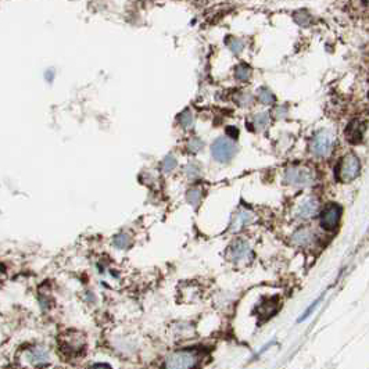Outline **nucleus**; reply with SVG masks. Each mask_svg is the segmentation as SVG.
Returning a JSON list of instances; mask_svg holds the SVG:
<instances>
[{
    "instance_id": "1",
    "label": "nucleus",
    "mask_w": 369,
    "mask_h": 369,
    "mask_svg": "<svg viewBox=\"0 0 369 369\" xmlns=\"http://www.w3.org/2000/svg\"><path fill=\"white\" fill-rule=\"evenodd\" d=\"M203 361V351L193 347L178 348L170 352L163 362V369H197Z\"/></svg>"
},
{
    "instance_id": "2",
    "label": "nucleus",
    "mask_w": 369,
    "mask_h": 369,
    "mask_svg": "<svg viewBox=\"0 0 369 369\" xmlns=\"http://www.w3.org/2000/svg\"><path fill=\"white\" fill-rule=\"evenodd\" d=\"M21 361L24 368L45 369L51 365V352L42 344L27 347L21 351Z\"/></svg>"
},
{
    "instance_id": "3",
    "label": "nucleus",
    "mask_w": 369,
    "mask_h": 369,
    "mask_svg": "<svg viewBox=\"0 0 369 369\" xmlns=\"http://www.w3.org/2000/svg\"><path fill=\"white\" fill-rule=\"evenodd\" d=\"M86 337L84 333L77 330H67L58 337V346L64 357L77 358L84 354L86 348Z\"/></svg>"
},
{
    "instance_id": "4",
    "label": "nucleus",
    "mask_w": 369,
    "mask_h": 369,
    "mask_svg": "<svg viewBox=\"0 0 369 369\" xmlns=\"http://www.w3.org/2000/svg\"><path fill=\"white\" fill-rule=\"evenodd\" d=\"M359 171H361L359 159L354 153H350L346 154L339 163L337 170H336V176L340 182L348 183V182H352L359 175Z\"/></svg>"
},
{
    "instance_id": "5",
    "label": "nucleus",
    "mask_w": 369,
    "mask_h": 369,
    "mask_svg": "<svg viewBox=\"0 0 369 369\" xmlns=\"http://www.w3.org/2000/svg\"><path fill=\"white\" fill-rule=\"evenodd\" d=\"M284 182L296 188H307L315 182V174L306 167H290L284 171Z\"/></svg>"
},
{
    "instance_id": "6",
    "label": "nucleus",
    "mask_w": 369,
    "mask_h": 369,
    "mask_svg": "<svg viewBox=\"0 0 369 369\" xmlns=\"http://www.w3.org/2000/svg\"><path fill=\"white\" fill-rule=\"evenodd\" d=\"M228 260H231L235 264H246L253 260L254 257V251L251 249V246L244 239H236L233 240L229 249L227 251Z\"/></svg>"
},
{
    "instance_id": "7",
    "label": "nucleus",
    "mask_w": 369,
    "mask_h": 369,
    "mask_svg": "<svg viewBox=\"0 0 369 369\" xmlns=\"http://www.w3.org/2000/svg\"><path fill=\"white\" fill-rule=\"evenodd\" d=\"M341 215H343V208L336 203H329L324 207V210L321 211V216H319V222L321 227L324 228L328 232H333L336 228L340 224Z\"/></svg>"
},
{
    "instance_id": "8",
    "label": "nucleus",
    "mask_w": 369,
    "mask_h": 369,
    "mask_svg": "<svg viewBox=\"0 0 369 369\" xmlns=\"http://www.w3.org/2000/svg\"><path fill=\"white\" fill-rule=\"evenodd\" d=\"M236 144L228 137H218L211 146V154L218 163H229L236 154Z\"/></svg>"
},
{
    "instance_id": "9",
    "label": "nucleus",
    "mask_w": 369,
    "mask_h": 369,
    "mask_svg": "<svg viewBox=\"0 0 369 369\" xmlns=\"http://www.w3.org/2000/svg\"><path fill=\"white\" fill-rule=\"evenodd\" d=\"M333 147V140L329 132H318L311 140V153L315 157H328Z\"/></svg>"
},
{
    "instance_id": "10",
    "label": "nucleus",
    "mask_w": 369,
    "mask_h": 369,
    "mask_svg": "<svg viewBox=\"0 0 369 369\" xmlns=\"http://www.w3.org/2000/svg\"><path fill=\"white\" fill-rule=\"evenodd\" d=\"M318 236L310 228H300L291 235V244L297 249H313L317 244Z\"/></svg>"
},
{
    "instance_id": "11",
    "label": "nucleus",
    "mask_w": 369,
    "mask_h": 369,
    "mask_svg": "<svg viewBox=\"0 0 369 369\" xmlns=\"http://www.w3.org/2000/svg\"><path fill=\"white\" fill-rule=\"evenodd\" d=\"M253 221H254V214H253L250 210H247V208H240V210H238L235 212L232 221H231V227H229V229H231L233 233L240 232L242 229L249 227Z\"/></svg>"
},
{
    "instance_id": "12",
    "label": "nucleus",
    "mask_w": 369,
    "mask_h": 369,
    "mask_svg": "<svg viewBox=\"0 0 369 369\" xmlns=\"http://www.w3.org/2000/svg\"><path fill=\"white\" fill-rule=\"evenodd\" d=\"M319 212V203L315 197H308L304 201H301V204L297 208V216L300 219H310Z\"/></svg>"
},
{
    "instance_id": "13",
    "label": "nucleus",
    "mask_w": 369,
    "mask_h": 369,
    "mask_svg": "<svg viewBox=\"0 0 369 369\" xmlns=\"http://www.w3.org/2000/svg\"><path fill=\"white\" fill-rule=\"evenodd\" d=\"M365 125L361 119H352L351 122L346 128V139L351 144H358L362 140Z\"/></svg>"
},
{
    "instance_id": "14",
    "label": "nucleus",
    "mask_w": 369,
    "mask_h": 369,
    "mask_svg": "<svg viewBox=\"0 0 369 369\" xmlns=\"http://www.w3.org/2000/svg\"><path fill=\"white\" fill-rule=\"evenodd\" d=\"M279 307H280V301L276 297H268L265 301H261L257 310H258V317L262 319L271 318L272 315L278 313Z\"/></svg>"
},
{
    "instance_id": "15",
    "label": "nucleus",
    "mask_w": 369,
    "mask_h": 369,
    "mask_svg": "<svg viewBox=\"0 0 369 369\" xmlns=\"http://www.w3.org/2000/svg\"><path fill=\"white\" fill-rule=\"evenodd\" d=\"M113 246L117 250H128L132 246V236L128 232H119L113 238Z\"/></svg>"
},
{
    "instance_id": "16",
    "label": "nucleus",
    "mask_w": 369,
    "mask_h": 369,
    "mask_svg": "<svg viewBox=\"0 0 369 369\" xmlns=\"http://www.w3.org/2000/svg\"><path fill=\"white\" fill-rule=\"evenodd\" d=\"M201 200H203V189L199 188V186H193L186 192V201L194 208L199 207Z\"/></svg>"
},
{
    "instance_id": "17",
    "label": "nucleus",
    "mask_w": 369,
    "mask_h": 369,
    "mask_svg": "<svg viewBox=\"0 0 369 369\" xmlns=\"http://www.w3.org/2000/svg\"><path fill=\"white\" fill-rule=\"evenodd\" d=\"M235 77H236V80L246 82V81L250 80L251 68L247 64H239L236 69H235Z\"/></svg>"
},
{
    "instance_id": "18",
    "label": "nucleus",
    "mask_w": 369,
    "mask_h": 369,
    "mask_svg": "<svg viewBox=\"0 0 369 369\" xmlns=\"http://www.w3.org/2000/svg\"><path fill=\"white\" fill-rule=\"evenodd\" d=\"M321 301H322V296H319L318 299L317 300H314L310 306L307 307V310L304 311V313L301 314V317L299 319H297V322L300 324V322H304V321H307V319L310 318L311 315H313L314 313H315V310L318 308L319 304H321Z\"/></svg>"
},
{
    "instance_id": "19",
    "label": "nucleus",
    "mask_w": 369,
    "mask_h": 369,
    "mask_svg": "<svg viewBox=\"0 0 369 369\" xmlns=\"http://www.w3.org/2000/svg\"><path fill=\"white\" fill-rule=\"evenodd\" d=\"M176 165H178V161L176 159L172 156V154H168L167 157H164V160L161 161V171L164 174H170L172 171L175 170Z\"/></svg>"
},
{
    "instance_id": "20",
    "label": "nucleus",
    "mask_w": 369,
    "mask_h": 369,
    "mask_svg": "<svg viewBox=\"0 0 369 369\" xmlns=\"http://www.w3.org/2000/svg\"><path fill=\"white\" fill-rule=\"evenodd\" d=\"M178 119H179V124H181L182 128H185V129H189L190 126L193 125V122H194L193 114H192L190 110H185V111H182V113L179 114Z\"/></svg>"
},
{
    "instance_id": "21",
    "label": "nucleus",
    "mask_w": 369,
    "mask_h": 369,
    "mask_svg": "<svg viewBox=\"0 0 369 369\" xmlns=\"http://www.w3.org/2000/svg\"><path fill=\"white\" fill-rule=\"evenodd\" d=\"M257 96L262 104H272L275 102V96L268 88H260V91L257 92Z\"/></svg>"
},
{
    "instance_id": "22",
    "label": "nucleus",
    "mask_w": 369,
    "mask_h": 369,
    "mask_svg": "<svg viewBox=\"0 0 369 369\" xmlns=\"http://www.w3.org/2000/svg\"><path fill=\"white\" fill-rule=\"evenodd\" d=\"M253 124H254V128H256L257 131H261V129H264L269 124V115L267 113L257 114L254 119H253Z\"/></svg>"
},
{
    "instance_id": "23",
    "label": "nucleus",
    "mask_w": 369,
    "mask_h": 369,
    "mask_svg": "<svg viewBox=\"0 0 369 369\" xmlns=\"http://www.w3.org/2000/svg\"><path fill=\"white\" fill-rule=\"evenodd\" d=\"M200 174H201V170H200L199 165L194 164V163H190L185 167V175L188 176L189 179H196V178H199Z\"/></svg>"
},
{
    "instance_id": "24",
    "label": "nucleus",
    "mask_w": 369,
    "mask_h": 369,
    "mask_svg": "<svg viewBox=\"0 0 369 369\" xmlns=\"http://www.w3.org/2000/svg\"><path fill=\"white\" fill-rule=\"evenodd\" d=\"M203 147H204V143L201 142L199 137H192V139L188 142L189 153L192 154L199 153V152H201V149Z\"/></svg>"
},
{
    "instance_id": "25",
    "label": "nucleus",
    "mask_w": 369,
    "mask_h": 369,
    "mask_svg": "<svg viewBox=\"0 0 369 369\" xmlns=\"http://www.w3.org/2000/svg\"><path fill=\"white\" fill-rule=\"evenodd\" d=\"M294 21L297 24H300V25H308L310 21H311V16H310V13L306 12V10H300V12H296L294 13Z\"/></svg>"
},
{
    "instance_id": "26",
    "label": "nucleus",
    "mask_w": 369,
    "mask_h": 369,
    "mask_svg": "<svg viewBox=\"0 0 369 369\" xmlns=\"http://www.w3.org/2000/svg\"><path fill=\"white\" fill-rule=\"evenodd\" d=\"M228 46H229L231 50H232L233 53H236V54L243 50L244 47V45L242 43V40L236 39V38H231V43H228Z\"/></svg>"
},
{
    "instance_id": "27",
    "label": "nucleus",
    "mask_w": 369,
    "mask_h": 369,
    "mask_svg": "<svg viewBox=\"0 0 369 369\" xmlns=\"http://www.w3.org/2000/svg\"><path fill=\"white\" fill-rule=\"evenodd\" d=\"M273 344H276V340H271V341H269V343H267L265 346H262L261 350H260V351L257 352V354H256V355H254V358H253V359H258V357H261L262 354H264V352L267 351V350H269V348H271V347H272Z\"/></svg>"
},
{
    "instance_id": "28",
    "label": "nucleus",
    "mask_w": 369,
    "mask_h": 369,
    "mask_svg": "<svg viewBox=\"0 0 369 369\" xmlns=\"http://www.w3.org/2000/svg\"><path fill=\"white\" fill-rule=\"evenodd\" d=\"M88 369H111V366H110L108 363L96 362V363H92L91 366H89Z\"/></svg>"
},
{
    "instance_id": "29",
    "label": "nucleus",
    "mask_w": 369,
    "mask_h": 369,
    "mask_svg": "<svg viewBox=\"0 0 369 369\" xmlns=\"http://www.w3.org/2000/svg\"><path fill=\"white\" fill-rule=\"evenodd\" d=\"M18 369H28V368H24V366H21V368H18Z\"/></svg>"
}]
</instances>
